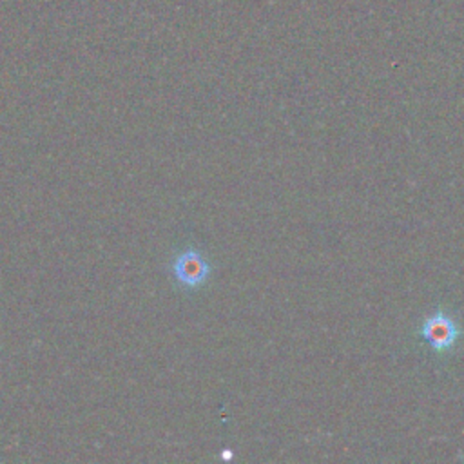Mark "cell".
Instances as JSON below:
<instances>
[{"instance_id":"6da1fadb","label":"cell","mask_w":464,"mask_h":464,"mask_svg":"<svg viewBox=\"0 0 464 464\" xmlns=\"http://www.w3.org/2000/svg\"><path fill=\"white\" fill-rule=\"evenodd\" d=\"M170 272L179 286L194 290L207 285L212 274V265L199 248L188 246L174 256Z\"/></svg>"},{"instance_id":"7a4b0ae2","label":"cell","mask_w":464,"mask_h":464,"mask_svg":"<svg viewBox=\"0 0 464 464\" xmlns=\"http://www.w3.org/2000/svg\"><path fill=\"white\" fill-rule=\"evenodd\" d=\"M460 335L462 330L459 323L444 310L433 312L420 324V339L433 352H450L451 348H455Z\"/></svg>"},{"instance_id":"3957f363","label":"cell","mask_w":464,"mask_h":464,"mask_svg":"<svg viewBox=\"0 0 464 464\" xmlns=\"http://www.w3.org/2000/svg\"><path fill=\"white\" fill-rule=\"evenodd\" d=\"M221 459H230V451H223V453H221Z\"/></svg>"}]
</instances>
